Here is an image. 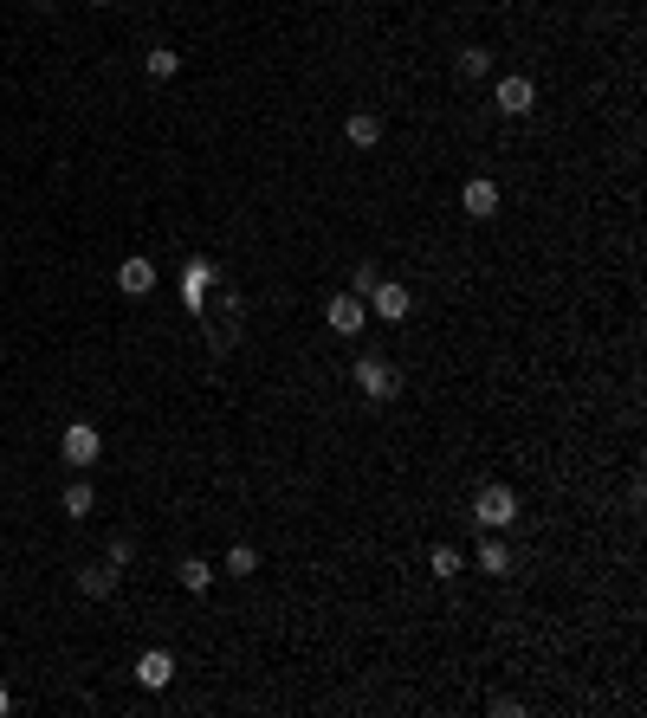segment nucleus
<instances>
[{"instance_id": "nucleus-1", "label": "nucleus", "mask_w": 647, "mask_h": 718, "mask_svg": "<svg viewBox=\"0 0 647 718\" xmlns=\"http://www.w3.org/2000/svg\"><path fill=\"white\" fill-rule=\"evenodd\" d=\"M473 524H479V531H512V524H518V492L505 486V479L479 486L473 492Z\"/></svg>"}, {"instance_id": "nucleus-2", "label": "nucleus", "mask_w": 647, "mask_h": 718, "mask_svg": "<svg viewBox=\"0 0 647 718\" xmlns=\"http://www.w3.org/2000/svg\"><path fill=\"white\" fill-rule=\"evenodd\" d=\"M356 389H363L369 402H395V395H402V369H395V356H382V350L356 356Z\"/></svg>"}, {"instance_id": "nucleus-3", "label": "nucleus", "mask_w": 647, "mask_h": 718, "mask_svg": "<svg viewBox=\"0 0 647 718\" xmlns=\"http://www.w3.org/2000/svg\"><path fill=\"white\" fill-rule=\"evenodd\" d=\"M98 453H104V434H98L91 421H72V427L59 434V460L78 466V473H85V466H98Z\"/></svg>"}, {"instance_id": "nucleus-4", "label": "nucleus", "mask_w": 647, "mask_h": 718, "mask_svg": "<svg viewBox=\"0 0 647 718\" xmlns=\"http://www.w3.org/2000/svg\"><path fill=\"white\" fill-rule=\"evenodd\" d=\"M214 285H220V259H188V266H182V305L188 311H208V292H214Z\"/></svg>"}, {"instance_id": "nucleus-5", "label": "nucleus", "mask_w": 647, "mask_h": 718, "mask_svg": "<svg viewBox=\"0 0 647 718\" xmlns=\"http://www.w3.org/2000/svg\"><path fill=\"white\" fill-rule=\"evenodd\" d=\"M492 104H499L505 117H531V110H538V85H531L525 72H505L499 85H492Z\"/></svg>"}, {"instance_id": "nucleus-6", "label": "nucleus", "mask_w": 647, "mask_h": 718, "mask_svg": "<svg viewBox=\"0 0 647 718\" xmlns=\"http://www.w3.org/2000/svg\"><path fill=\"white\" fill-rule=\"evenodd\" d=\"M324 324L337 330V337H363V324H369V305H363L356 292H337V298L324 305Z\"/></svg>"}, {"instance_id": "nucleus-7", "label": "nucleus", "mask_w": 647, "mask_h": 718, "mask_svg": "<svg viewBox=\"0 0 647 718\" xmlns=\"http://www.w3.org/2000/svg\"><path fill=\"white\" fill-rule=\"evenodd\" d=\"M460 207H466V220H492L505 207V188L492 182V175H473V182L460 188Z\"/></svg>"}, {"instance_id": "nucleus-8", "label": "nucleus", "mask_w": 647, "mask_h": 718, "mask_svg": "<svg viewBox=\"0 0 647 718\" xmlns=\"http://www.w3.org/2000/svg\"><path fill=\"white\" fill-rule=\"evenodd\" d=\"M363 305H369V317H382V324H402V317H408V311H415V298H408V285H395V279H382V285H376V292H369V298H363Z\"/></svg>"}, {"instance_id": "nucleus-9", "label": "nucleus", "mask_w": 647, "mask_h": 718, "mask_svg": "<svg viewBox=\"0 0 647 718\" xmlns=\"http://www.w3.org/2000/svg\"><path fill=\"white\" fill-rule=\"evenodd\" d=\"M136 680H143V693H162V686L175 680V654H169V647H149V654H136Z\"/></svg>"}, {"instance_id": "nucleus-10", "label": "nucleus", "mask_w": 647, "mask_h": 718, "mask_svg": "<svg viewBox=\"0 0 647 718\" xmlns=\"http://www.w3.org/2000/svg\"><path fill=\"white\" fill-rule=\"evenodd\" d=\"M117 285H123L130 298H149V292H156V259H123V266H117Z\"/></svg>"}, {"instance_id": "nucleus-11", "label": "nucleus", "mask_w": 647, "mask_h": 718, "mask_svg": "<svg viewBox=\"0 0 647 718\" xmlns=\"http://www.w3.org/2000/svg\"><path fill=\"white\" fill-rule=\"evenodd\" d=\"M343 136H350V149H376L382 143V117L376 110H350V117H343Z\"/></svg>"}, {"instance_id": "nucleus-12", "label": "nucleus", "mask_w": 647, "mask_h": 718, "mask_svg": "<svg viewBox=\"0 0 647 718\" xmlns=\"http://www.w3.org/2000/svg\"><path fill=\"white\" fill-rule=\"evenodd\" d=\"M110 589H117V563H91V570H78V596L104 602Z\"/></svg>"}, {"instance_id": "nucleus-13", "label": "nucleus", "mask_w": 647, "mask_h": 718, "mask_svg": "<svg viewBox=\"0 0 647 718\" xmlns=\"http://www.w3.org/2000/svg\"><path fill=\"white\" fill-rule=\"evenodd\" d=\"M143 72L156 78V85H169V78L182 72V52H175V46H149V52H143Z\"/></svg>"}, {"instance_id": "nucleus-14", "label": "nucleus", "mask_w": 647, "mask_h": 718, "mask_svg": "<svg viewBox=\"0 0 647 718\" xmlns=\"http://www.w3.org/2000/svg\"><path fill=\"white\" fill-rule=\"evenodd\" d=\"M214 576H220V570H214V563H201V557H188V563H182V570H175V583H182V589H188V596H208V589H214Z\"/></svg>"}, {"instance_id": "nucleus-15", "label": "nucleus", "mask_w": 647, "mask_h": 718, "mask_svg": "<svg viewBox=\"0 0 647 718\" xmlns=\"http://www.w3.org/2000/svg\"><path fill=\"white\" fill-rule=\"evenodd\" d=\"M479 570H486V576H505V570H512V550L499 544V531L479 537Z\"/></svg>"}, {"instance_id": "nucleus-16", "label": "nucleus", "mask_w": 647, "mask_h": 718, "mask_svg": "<svg viewBox=\"0 0 647 718\" xmlns=\"http://www.w3.org/2000/svg\"><path fill=\"white\" fill-rule=\"evenodd\" d=\"M59 505H65V518H91V512H98V492H91V479H72Z\"/></svg>"}, {"instance_id": "nucleus-17", "label": "nucleus", "mask_w": 647, "mask_h": 718, "mask_svg": "<svg viewBox=\"0 0 647 718\" xmlns=\"http://www.w3.org/2000/svg\"><path fill=\"white\" fill-rule=\"evenodd\" d=\"M428 570L440 576V583H453V576L466 570V557H460V550H453V544H434V550H428Z\"/></svg>"}, {"instance_id": "nucleus-18", "label": "nucleus", "mask_w": 647, "mask_h": 718, "mask_svg": "<svg viewBox=\"0 0 647 718\" xmlns=\"http://www.w3.org/2000/svg\"><path fill=\"white\" fill-rule=\"evenodd\" d=\"M460 78H492V46H460Z\"/></svg>"}, {"instance_id": "nucleus-19", "label": "nucleus", "mask_w": 647, "mask_h": 718, "mask_svg": "<svg viewBox=\"0 0 647 718\" xmlns=\"http://www.w3.org/2000/svg\"><path fill=\"white\" fill-rule=\"evenodd\" d=\"M220 570H227V576H240V583H246V576L259 570V550H253V544H233V550H227V563H220Z\"/></svg>"}, {"instance_id": "nucleus-20", "label": "nucleus", "mask_w": 647, "mask_h": 718, "mask_svg": "<svg viewBox=\"0 0 647 718\" xmlns=\"http://www.w3.org/2000/svg\"><path fill=\"white\" fill-rule=\"evenodd\" d=\"M376 285H382V266H376V259H363V266L350 272V292H356V298H369Z\"/></svg>"}, {"instance_id": "nucleus-21", "label": "nucleus", "mask_w": 647, "mask_h": 718, "mask_svg": "<svg viewBox=\"0 0 647 718\" xmlns=\"http://www.w3.org/2000/svg\"><path fill=\"white\" fill-rule=\"evenodd\" d=\"M104 563H117V570H123V563H136V537H110V544H104Z\"/></svg>"}, {"instance_id": "nucleus-22", "label": "nucleus", "mask_w": 647, "mask_h": 718, "mask_svg": "<svg viewBox=\"0 0 647 718\" xmlns=\"http://www.w3.org/2000/svg\"><path fill=\"white\" fill-rule=\"evenodd\" d=\"M13 712V693H7V686H0V718H7Z\"/></svg>"}, {"instance_id": "nucleus-23", "label": "nucleus", "mask_w": 647, "mask_h": 718, "mask_svg": "<svg viewBox=\"0 0 647 718\" xmlns=\"http://www.w3.org/2000/svg\"><path fill=\"white\" fill-rule=\"evenodd\" d=\"M91 7H117V0H91Z\"/></svg>"}]
</instances>
